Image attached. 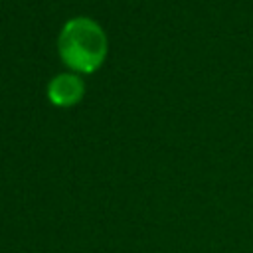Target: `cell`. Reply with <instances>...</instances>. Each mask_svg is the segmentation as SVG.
Listing matches in <instances>:
<instances>
[{"instance_id":"1","label":"cell","mask_w":253,"mask_h":253,"mask_svg":"<svg viewBox=\"0 0 253 253\" xmlns=\"http://www.w3.org/2000/svg\"><path fill=\"white\" fill-rule=\"evenodd\" d=\"M57 47L61 59L69 67L91 73L103 63L107 55V36L95 20L77 16L65 22L61 28Z\"/></svg>"},{"instance_id":"2","label":"cell","mask_w":253,"mask_h":253,"mask_svg":"<svg viewBox=\"0 0 253 253\" xmlns=\"http://www.w3.org/2000/svg\"><path fill=\"white\" fill-rule=\"evenodd\" d=\"M85 91V83L75 73H59L47 85V95L53 105L69 107L75 105Z\"/></svg>"}]
</instances>
